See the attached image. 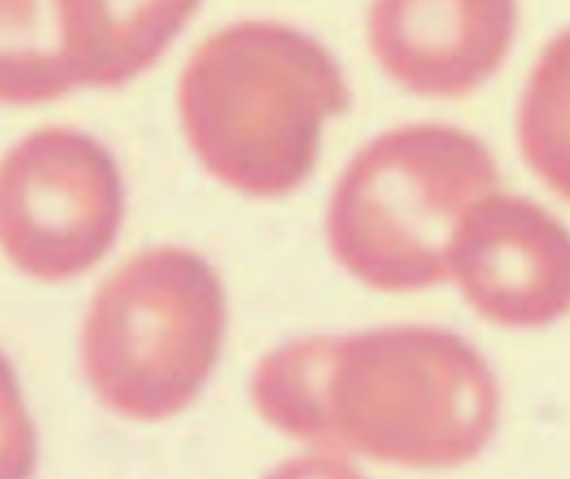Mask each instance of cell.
I'll return each instance as SVG.
<instances>
[{
    "mask_svg": "<svg viewBox=\"0 0 570 479\" xmlns=\"http://www.w3.org/2000/svg\"><path fill=\"white\" fill-rule=\"evenodd\" d=\"M334 53L278 20H238L207 36L178 76L183 134L205 172L252 198L296 192L323 127L350 109Z\"/></svg>",
    "mask_w": 570,
    "mask_h": 479,
    "instance_id": "7a4b0ae2",
    "label": "cell"
},
{
    "mask_svg": "<svg viewBox=\"0 0 570 479\" xmlns=\"http://www.w3.org/2000/svg\"><path fill=\"white\" fill-rule=\"evenodd\" d=\"M122 218L118 163L87 131L40 127L0 158V250L33 281L87 274L114 247Z\"/></svg>",
    "mask_w": 570,
    "mask_h": 479,
    "instance_id": "5b68a950",
    "label": "cell"
},
{
    "mask_svg": "<svg viewBox=\"0 0 570 479\" xmlns=\"http://www.w3.org/2000/svg\"><path fill=\"white\" fill-rule=\"evenodd\" d=\"M450 276L497 325H550L570 312V232L539 203L492 192L456 229Z\"/></svg>",
    "mask_w": 570,
    "mask_h": 479,
    "instance_id": "8992f818",
    "label": "cell"
},
{
    "mask_svg": "<svg viewBox=\"0 0 570 479\" xmlns=\"http://www.w3.org/2000/svg\"><path fill=\"white\" fill-rule=\"evenodd\" d=\"M249 394L292 439L407 468L472 461L501 408L483 354L439 325L292 339L258 359Z\"/></svg>",
    "mask_w": 570,
    "mask_h": 479,
    "instance_id": "6da1fadb",
    "label": "cell"
},
{
    "mask_svg": "<svg viewBox=\"0 0 570 479\" xmlns=\"http://www.w3.org/2000/svg\"><path fill=\"white\" fill-rule=\"evenodd\" d=\"M203 0H87L94 16L98 89H118L149 71Z\"/></svg>",
    "mask_w": 570,
    "mask_h": 479,
    "instance_id": "30bf717a",
    "label": "cell"
},
{
    "mask_svg": "<svg viewBox=\"0 0 570 479\" xmlns=\"http://www.w3.org/2000/svg\"><path fill=\"white\" fill-rule=\"evenodd\" d=\"M98 74L87 0H0V105L36 107L98 89Z\"/></svg>",
    "mask_w": 570,
    "mask_h": 479,
    "instance_id": "ba28073f",
    "label": "cell"
},
{
    "mask_svg": "<svg viewBox=\"0 0 570 479\" xmlns=\"http://www.w3.org/2000/svg\"><path fill=\"white\" fill-rule=\"evenodd\" d=\"M499 183L488 145L448 123H412L365 143L330 194L334 261L379 292H416L450 278L465 214Z\"/></svg>",
    "mask_w": 570,
    "mask_h": 479,
    "instance_id": "3957f363",
    "label": "cell"
},
{
    "mask_svg": "<svg viewBox=\"0 0 570 479\" xmlns=\"http://www.w3.org/2000/svg\"><path fill=\"white\" fill-rule=\"evenodd\" d=\"M227 330V296L196 250L156 245L127 258L94 294L80 363L116 414L163 421L183 412L209 379Z\"/></svg>",
    "mask_w": 570,
    "mask_h": 479,
    "instance_id": "277c9868",
    "label": "cell"
},
{
    "mask_svg": "<svg viewBox=\"0 0 570 479\" xmlns=\"http://www.w3.org/2000/svg\"><path fill=\"white\" fill-rule=\"evenodd\" d=\"M38 439L18 377L0 352V479H31Z\"/></svg>",
    "mask_w": 570,
    "mask_h": 479,
    "instance_id": "8fae6325",
    "label": "cell"
},
{
    "mask_svg": "<svg viewBox=\"0 0 570 479\" xmlns=\"http://www.w3.org/2000/svg\"><path fill=\"white\" fill-rule=\"evenodd\" d=\"M263 479H367L338 452L318 450L289 457L274 466Z\"/></svg>",
    "mask_w": 570,
    "mask_h": 479,
    "instance_id": "7c38bea8",
    "label": "cell"
},
{
    "mask_svg": "<svg viewBox=\"0 0 570 479\" xmlns=\"http://www.w3.org/2000/svg\"><path fill=\"white\" fill-rule=\"evenodd\" d=\"M517 22V0H372L367 42L403 89L459 98L499 71Z\"/></svg>",
    "mask_w": 570,
    "mask_h": 479,
    "instance_id": "52a82bcc",
    "label": "cell"
},
{
    "mask_svg": "<svg viewBox=\"0 0 570 479\" xmlns=\"http://www.w3.org/2000/svg\"><path fill=\"white\" fill-rule=\"evenodd\" d=\"M517 138L528 167L570 203V27L543 47L528 76Z\"/></svg>",
    "mask_w": 570,
    "mask_h": 479,
    "instance_id": "9c48e42d",
    "label": "cell"
}]
</instances>
